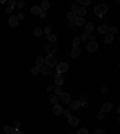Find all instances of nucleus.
I'll use <instances>...</instances> for the list:
<instances>
[{"label":"nucleus","mask_w":120,"mask_h":134,"mask_svg":"<svg viewBox=\"0 0 120 134\" xmlns=\"http://www.w3.org/2000/svg\"><path fill=\"white\" fill-rule=\"evenodd\" d=\"M40 72L42 73V74H43V76H51V73H52V68L51 67H48L47 65H43L41 67V68H40Z\"/></svg>","instance_id":"f8f14e48"},{"label":"nucleus","mask_w":120,"mask_h":134,"mask_svg":"<svg viewBox=\"0 0 120 134\" xmlns=\"http://www.w3.org/2000/svg\"><path fill=\"white\" fill-rule=\"evenodd\" d=\"M113 40H114L113 35H112V34H107L106 36H105V40H103V41H105L106 44H110V43L113 42Z\"/></svg>","instance_id":"b1692460"},{"label":"nucleus","mask_w":120,"mask_h":134,"mask_svg":"<svg viewBox=\"0 0 120 134\" xmlns=\"http://www.w3.org/2000/svg\"><path fill=\"white\" fill-rule=\"evenodd\" d=\"M25 4H27V3H25L24 0H19V1H18V3H17V5H16V6H17L18 8L21 10V8H23V7L25 6Z\"/></svg>","instance_id":"c85d7f7f"},{"label":"nucleus","mask_w":120,"mask_h":134,"mask_svg":"<svg viewBox=\"0 0 120 134\" xmlns=\"http://www.w3.org/2000/svg\"><path fill=\"white\" fill-rule=\"evenodd\" d=\"M16 5H17V3H16V0H9V6L14 7Z\"/></svg>","instance_id":"a19ab883"},{"label":"nucleus","mask_w":120,"mask_h":134,"mask_svg":"<svg viewBox=\"0 0 120 134\" xmlns=\"http://www.w3.org/2000/svg\"><path fill=\"white\" fill-rule=\"evenodd\" d=\"M54 78H55V85L60 86V87H61V85L64 84V77H62V74H60V73H57Z\"/></svg>","instance_id":"6e6552de"},{"label":"nucleus","mask_w":120,"mask_h":134,"mask_svg":"<svg viewBox=\"0 0 120 134\" xmlns=\"http://www.w3.org/2000/svg\"><path fill=\"white\" fill-rule=\"evenodd\" d=\"M115 4H117V5H119V4H120V0H117V1H115Z\"/></svg>","instance_id":"6e6d98bb"},{"label":"nucleus","mask_w":120,"mask_h":134,"mask_svg":"<svg viewBox=\"0 0 120 134\" xmlns=\"http://www.w3.org/2000/svg\"><path fill=\"white\" fill-rule=\"evenodd\" d=\"M70 134H73V133H70Z\"/></svg>","instance_id":"bf43d9fd"},{"label":"nucleus","mask_w":120,"mask_h":134,"mask_svg":"<svg viewBox=\"0 0 120 134\" xmlns=\"http://www.w3.org/2000/svg\"><path fill=\"white\" fill-rule=\"evenodd\" d=\"M79 43H81V37H75L72 40V44L73 47H79Z\"/></svg>","instance_id":"bb28decb"},{"label":"nucleus","mask_w":120,"mask_h":134,"mask_svg":"<svg viewBox=\"0 0 120 134\" xmlns=\"http://www.w3.org/2000/svg\"><path fill=\"white\" fill-rule=\"evenodd\" d=\"M71 8H72L71 11H73V12H77V10H78V8H79V6H78V5H77V4H72Z\"/></svg>","instance_id":"c9c22d12"},{"label":"nucleus","mask_w":120,"mask_h":134,"mask_svg":"<svg viewBox=\"0 0 120 134\" xmlns=\"http://www.w3.org/2000/svg\"><path fill=\"white\" fill-rule=\"evenodd\" d=\"M75 24L78 25V26H85L86 22L83 17H78V16H77V17L75 18Z\"/></svg>","instance_id":"ddd939ff"},{"label":"nucleus","mask_w":120,"mask_h":134,"mask_svg":"<svg viewBox=\"0 0 120 134\" xmlns=\"http://www.w3.org/2000/svg\"><path fill=\"white\" fill-rule=\"evenodd\" d=\"M79 107H82V104H81V101L79 100L71 101V102H70V109L77 110V109H79Z\"/></svg>","instance_id":"1a4fd4ad"},{"label":"nucleus","mask_w":120,"mask_h":134,"mask_svg":"<svg viewBox=\"0 0 120 134\" xmlns=\"http://www.w3.org/2000/svg\"><path fill=\"white\" fill-rule=\"evenodd\" d=\"M12 11H13V7L12 6H7L6 8H5V12H6V13H11Z\"/></svg>","instance_id":"37998d69"},{"label":"nucleus","mask_w":120,"mask_h":134,"mask_svg":"<svg viewBox=\"0 0 120 134\" xmlns=\"http://www.w3.org/2000/svg\"><path fill=\"white\" fill-rule=\"evenodd\" d=\"M67 71H69V65L66 62H60V64L57 65V72L60 73V74L67 72Z\"/></svg>","instance_id":"7ed1b4c3"},{"label":"nucleus","mask_w":120,"mask_h":134,"mask_svg":"<svg viewBox=\"0 0 120 134\" xmlns=\"http://www.w3.org/2000/svg\"><path fill=\"white\" fill-rule=\"evenodd\" d=\"M4 131H5V133H6V134H14L16 129H14L13 126H11V124H6V126L4 127Z\"/></svg>","instance_id":"a211bd4d"},{"label":"nucleus","mask_w":120,"mask_h":134,"mask_svg":"<svg viewBox=\"0 0 120 134\" xmlns=\"http://www.w3.org/2000/svg\"><path fill=\"white\" fill-rule=\"evenodd\" d=\"M30 12H31V14H34V16H36V14H40L42 12V8H41V6H33L31 7V10H30Z\"/></svg>","instance_id":"6ab92c4d"},{"label":"nucleus","mask_w":120,"mask_h":134,"mask_svg":"<svg viewBox=\"0 0 120 134\" xmlns=\"http://www.w3.org/2000/svg\"><path fill=\"white\" fill-rule=\"evenodd\" d=\"M117 121H118V123H120V116L118 117V120H117Z\"/></svg>","instance_id":"4d7b16f0"},{"label":"nucleus","mask_w":120,"mask_h":134,"mask_svg":"<svg viewBox=\"0 0 120 134\" xmlns=\"http://www.w3.org/2000/svg\"><path fill=\"white\" fill-rule=\"evenodd\" d=\"M62 111H64V109L60 104H54V107H53V114L54 115H61Z\"/></svg>","instance_id":"2eb2a0df"},{"label":"nucleus","mask_w":120,"mask_h":134,"mask_svg":"<svg viewBox=\"0 0 120 134\" xmlns=\"http://www.w3.org/2000/svg\"><path fill=\"white\" fill-rule=\"evenodd\" d=\"M94 12H95V14L99 18L103 17V16H106L107 12H108V7H107V5H105V4H99V5H96L95 8H94Z\"/></svg>","instance_id":"f257e3e1"},{"label":"nucleus","mask_w":120,"mask_h":134,"mask_svg":"<svg viewBox=\"0 0 120 134\" xmlns=\"http://www.w3.org/2000/svg\"><path fill=\"white\" fill-rule=\"evenodd\" d=\"M119 42H120V40H119Z\"/></svg>","instance_id":"052dcab7"},{"label":"nucleus","mask_w":120,"mask_h":134,"mask_svg":"<svg viewBox=\"0 0 120 134\" xmlns=\"http://www.w3.org/2000/svg\"><path fill=\"white\" fill-rule=\"evenodd\" d=\"M86 12H88V11H86L85 7H79L76 13H77V16H78V17H84V16L86 14Z\"/></svg>","instance_id":"412c9836"},{"label":"nucleus","mask_w":120,"mask_h":134,"mask_svg":"<svg viewBox=\"0 0 120 134\" xmlns=\"http://www.w3.org/2000/svg\"><path fill=\"white\" fill-rule=\"evenodd\" d=\"M75 25H76V24H75V21H69V26L71 28V29L75 26Z\"/></svg>","instance_id":"8fccbe9b"},{"label":"nucleus","mask_w":120,"mask_h":134,"mask_svg":"<svg viewBox=\"0 0 120 134\" xmlns=\"http://www.w3.org/2000/svg\"><path fill=\"white\" fill-rule=\"evenodd\" d=\"M97 30H99V34H106V35L109 34V28L107 26L106 24H100Z\"/></svg>","instance_id":"9d476101"},{"label":"nucleus","mask_w":120,"mask_h":134,"mask_svg":"<svg viewBox=\"0 0 120 134\" xmlns=\"http://www.w3.org/2000/svg\"><path fill=\"white\" fill-rule=\"evenodd\" d=\"M40 17H41V19H45L46 18V11H42L41 13H40Z\"/></svg>","instance_id":"09e8293b"},{"label":"nucleus","mask_w":120,"mask_h":134,"mask_svg":"<svg viewBox=\"0 0 120 134\" xmlns=\"http://www.w3.org/2000/svg\"><path fill=\"white\" fill-rule=\"evenodd\" d=\"M94 133H95V134H103V133H105V132H103V129H102V128H96Z\"/></svg>","instance_id":"79ce46f5"},{"label":"nucleus","mask_w":120,"mask_h":134,"mask_svg":"<svg viewBox=\"0 0 120 134\" xmlns=\"http://www.w3.org/2000/svg\"><path fill=\"white\" fill-rule=\"evenodd\" d=\"M69 123L71 124L72 127H76L79 124V119L77 116H70L69 117Z\"/></svg>","instance_id":"dca6fc26"},{"label":"nucleus","mask_w":120,"mask_h":134,"mask_svg":"<svg viewBox=\"0 0 120 134\" xmlns=\"http://www.w3.org/2000/svg\"><path fill=\"white\" fill-rule=\"evenodd\" d=\"M18 18L17 16H11L10 18H9V25H10L11 28H17L18 25Z\"/></svg>","instance_id":"39448f33"},{"label":"nucleus","mask_w":120,"mask_h":134,"mask_svg":"<svg viewBox=\"0 0 120 134\" xmlns=\"http://www.w3.org/2000/svg\"><path fill=\"white\" fill-rule=\"evenodd\" d=\"M49 7H51V3H49L48 0H43V1L41 3V8H42V11L49 10Z\"/></svg>","instance_id":"4be33fe9"},{"label":"nucleus","mask_w":120,"mask_h":134,"mask_svg":"<svg viewBox=\"0 0 120 134\" xmlns=\"http://www.w3.org/2000/svg\"><path fill=\"white\" fill-rule=\"evenodd\" d=\"M77 134H88V128L83 127V128H79V131Z\"/></svg>","instance_id":"473e14b6"},{"label":"nucleus","mask_w":120,"mask_h":134,"mask_svg":"<svg viewBox=\"0 0 120 134\" xmlns=\"http://www.w3.org/2000/svg\"><path fill=\"white\" fill-rule=\"evenodd\" d=\"M93 30H94V24L93 23H86L85 24V34L90 35V34H93Z\"/></svg>","instance_id":"aec40b11"},{"label":"nucleus","mask_w":120,"mask_h":134,"mask_svg":"<svg viewBox=\"0 0 120 134\" xmlns=\"http://www.w3.org/2000/svg\"><path fill=\"white\" fill-rule=\"evenodd\" d=\"M45 49H46V52L48 53V54H52L53 55V53L54 52H57V50H58V48H57V46H55V43H53V44H47L45 47Z\"/></svg>","instance_id":"423d86ee"},{"label":"nucleus","mask_w":120,"mask_h":134,"mask_svg":"<svg viewBox=\"0 0 120 134\" xmlns=\"http://www.w3.org/2000/svg\"><path fill=\"white\" fill-rule=\"evenodd\" d=\"M43 64H45V58H42L41 55H37L36 59H35V66H37V67L41 68L43 66Z\"/></svg>","instance_id":"4468645a"},{"label":"nucleus","mask_w":120,"mask_h":134,"mask_svg":"<svg viewBox=\"0 0 120 134\" xmlns=\"http://www.w3.org/2000/svg\"><path fill=\"white\" fill-rule=\"evenodd\" d=\"M76 17H77V13H76V12H73V11H70L69 13L66 14V18H67L69 21H75Z\"/></svg>","instance_id":"393cba45"},{"label":"nucleus","mask_w":120,"mask_h":134,"mask_svg":"<svg viewBox=\"0 0 120 134\" xmlns=\"http://www.w3.org/2000/svg\"><path fill=\"white\" fill-rule=\"evenodd\" d=\"M99 48V44L96 43V42H89V44L86 46V50L88 53H95Z\"/></svg>","instance_id":"20e7f679"},{"label":"nucleus","mask_w":120,"mask_h":134,"mask_svg":"<svg viewBox=\"0 0 120 134\" xmlns=\"http://www.w3.org/2000/svg\"><path fill=\"white\" fill-rule=\"evenodd\" d=\"M117 113H118V114H120V107H118V109H117Z\"/></svg>","instance_id":"5fc2aeb1"},{"label":"nucleus","mask_w":120,"mask_h":134,"mask_svg":"<svg viewBox=\"0 0 120 134\" xmlns=\"http://www.w3.org/2000/svg\"><path fill=\"white\" fill-rule=\"evenodd\" d=\"M47 38H48V41H49V43H55L57 42V36L53 34L47 35Z\"/></svg>","instance_id":"a878e982"},{"label":"nucleus","mask_w":120,"mask_h":134,"mask_svg":"<svg viewBox=\"0 0 120 134\" xmlns=\"http://www.w3.org/2000/svg\"><path fill=\"white\" fill-rule=\"evenodd\" d=\"M43 32H46L47 35H49V34H51V28H49V26H46L45 29H43Z\"/></svg>","instance_id":"a18cd8bd"},{"label":"nucleus","mask_w":120,"mask_h":134,"mask_svg":"<svg viewBox=\"0 0 120 134\" xmlns=\"http://www.w3.org/2000/svg\"><path fill=\"white\" fill-rule=\"evenodd\" d=\"M54 90H55V93H57V96H61V95H62V90H61V87H60V86H57Z\"/></svg>","instance_id":"7c9ffc66"},{"label":"nucleus","mask_w":120,"mask_h":134,"mask_svg":"<svg viewBox=\"0 0 120 134\" xmlns=\"http://www.w3.org/2000/svg\"><path fill=\"white\" fill-rule=\"evenodd\" d=\"M49 101H51L52 104H58V97H57V96H51Z\"/></svg>","instance_id":"c756f323"},{"label":"nucleus","mask_w":120,"mask_h":134,"mask_svg":"<svg viewBox=\"0 0 120 134\" xmlns=\"http://www.w3.org/2000/svg\"><path fill=\"white\" fill-rule=\"evenodd\" d=\"M81 104H82V107L83 108H88L89 107V103H88V101H82V102H81Z\"/></svg>","instance_id":"58836bf2"},{"label":"nucleus","mask_w":120,"mask_h":134,"mask_svg":"<svg viewBox=\"0 0 120 134\" xmlns=\"http://www.w3.org/2000/svg\"><path fill=\"white\" fill-rule=\"evenodd\" d=\"M109 110H112V103H109V102H106V103H103L101 105V111L102 113H108Z\"/></svg>","instance_id":"f3484780"},{"label":"nucleus","mask_w":120,"mask_h":134,"mask_svg":"<svg viewBox=\"0 0 120 134\" xmlns=\"http://www.w3.org/2000/svg\"><path fill=\"white\" fill-rule=\"evenodd\" d=\"M79 3L84 5V6H86V5H90V0H79Z\"/></svg>","instance_id":"e433bc0d"},{"label":"nucleus","mask_w":120,"mask_h":134,"mask_svg":"<svg viewBox=\"0 0 120 134\" xmlns=\"http://www.w3.org/2000/svg\"><path fill=\"white\" fill-rule=\"evenodd\" d=\"M38 73H40V67L35 66V67H33V68H31V74H34V76H37Z\"/></svg>","instance_id":"cd10ccee"},{"label":"nucleus","mask_w":120,"mask_h":134,"mask_svg":"<svg viewBox=\"0 0 120 134\" xmlns=\"http://www.w3.org/2000/svg\"><path fill=\"white\" fill-rule=\"evenodd\" d=\"M23 17H24V16H23V13H19V14H18V16H17L18 21H19V19H23Z\"/></svg>","instance_id":"603ef678"},{"label":"nucleus","mask_w":120,"mask_h":134,"mask_svg":"<svg viewBox=\"0 0 120 134\" xmlns=\"http://www.w3.org/2000/svg\"><path fill=\"white\" fill-rule=\"evenodd\" d=\"M100 21L102 22V23H106V22H108V17L107 16H103V17L100 18Z\"/></svg>","instance_id":"c03bdc74"},{"label":"nucleus","mask_w":120,"mask_h":134,"mask_svg":"<svg viewBox=\"0 0 120 134\" xmlns=\"http://www.w3.org/2000/svg\"><path fill=\"white\" fill-rule=\"evenodd\" d=\"M107 90H108V87H107V86H106V85H103V86H102V87H101V92H102V93H103V95H105V93H106V92H107Z\"/></svg>","instance_id":"49530a36"},{"label":"nucleus","mask_w":120,"mask_h":134,"mask_svg":"<svg viewBox=\"0 0 120 134\" xmlns=\"http://www.w3.org/2000/svg\"><path fill=\"white\" fill-rule=\"evenodd\" d=\"M70 55H71V58H72V59L78 58L79 55H81V48H79V47H73V49L71 50Z\"/></svg>","instance_id":"9b49d317"},{"label":"nucleus","mask_w":120,"mask_h":134,"mask_svg":"<svg viewBox=\"0 0 120 134\" xmlns=\"http://www.w3.org/2000/svg\"><path fill=\"white\" fill-rule=\"evenodd\" d=\"M52 90H54V86H53V85H48L47 86V91H52Z\"/></svg>","instance_id":"3c124183"},{"label":"nucleus","mask_w":120,"mask_h":134,"mask_svg":"<svg viewBox=\"0 0 120 134\" xmlns=\"http://www.w3.org/2000/svg\"><path fill=\"white\" fill-rule=\"evenodd\" d=\"M119 68H120V64H119Z\"/></svg>","instance_id":"13d9d810"},{"label":"nucleus","mask_w":120,"mask_h":134,"mask_svg":"<svg viewBox=\"0 0 120 134\" xmlns=\"http://www.w3.org/2000/svg\"><path fill=\"white\" fill-rule=\"evenodd\" d=\"M89 40H90V42H95V35H94V34H90V35H89Z\"/></svg>","instance_id":"de8ad7c7"},{"label":"nucleus","mask_w":120,"mask_h":134,"mask_svg":"<svg viewBox=\"0 0 120 134\" xmlns=\"http://www.w3.org/2000/svg\"><path fill=\"white\" fill-rule=\"evenodd\" d=\"M115 32H118V28H115V26H112V28H109V34H115Z\"/></svg>","instance_id":"f704fd0d"},{"label":"nucleus","mask_w":120,"mask_h":134,"mask_svg":"<svg viewBox=\"0 0 120 134\" xmlns=\"http://www.w3.org/2000/svg\"><path fill=\"white\" fill-rule=\"evenodd\" d=\"M12 126L14 127L16 131H19V128H21V122H19V121H14V123L12 124Z\"/></svg>","instance_id":"2f4dec72"},{"label":"nucleus","mask_w":120,"mask_h":134,"mask_svg":"<svg viewBox=\"0 0 120 134\" xmlns=\"http://www.w3.org/2000/svg\"><path fill=\"white\" fill-rule=\"evenodd\" d=\"M45 62L47 64L48 67H55V66L58 65V61H57V58H54V55L52 54H48L47 56L45 58Z\"/></svg>","instance_id":"f03ea898"},{"label":"nucleus","mask_w":120,"mask_h":134,"mask_svg":"<svg viewBox=\"0 0 120 134\" xmlns=\"http://www.w3.org/2000/svg\"><path fill=\"white\" fill-rule=\"evenodd\" d=\"M14 134H24V133L22 131H16V132H14Z\"/></svg>","instance_id":"864d4df0"},{"label":"nucleus","mask_w":120,"mask_h":134,"mask_svg":"<svg viewBox=\"0 0 120 134\" xmlns=\"http://www.w3.org/2000/svg\"><path fill=\"white\" fill-rule=\"evenodd\" d=\"M88 38H89V35L85 34V32H83L82 36H81V41H86Z\"/></svg>","instance_id":"72a5a7b5"},{"label":"nucleus","mask_w":120,"mask_h":134,"mask_svg":"<svg viewBox=\"0 0 120 134\" xmlns=\"http://www.w3.org/2000/svg\"><path fill=\"white\" fill-rule=\"evenodd\" d=\"M97 119H99V120H103V119H105V113L100 111V113L97 114Z\"/></svg>","instance_id":"4c0bfd02"},{"label":"nucleus","mask_w":120,"mask_h":134,"mask_svg":"<svg viewBox=\"0 0 120 134\" xmlns=\"http://www.w3.org/2000/svg\"><path fill=\"white\" fill-rule=\"evenodd\" d=\"M42 32H43V30H42L41 28H35L34 30H33V35H34L35 37H41Z\"/></svg>","instance_id":"5701e85b"},{"label":"nucleus","mask_w":120,"mask_h":134,"mask_svg":"<svg viewBox=\"0 0 120 134\" xmlns=\"http://www.w3.org/2000/svg\"><path fill=\"white\" fill-rule=\"evenodd\" d=\"M62 114H64V115H65V116L67 117V119H69V117L71 116V114H70V110H69V109H65L64 111H62Z\"/></svg>","instance_id":"ea45409f"},{"label":"nucleus","mask_w":120,"mask_h":134,"mask_svg":"<svg viewBox=\"0 0 120 134\" xmlns=\"http://www.w3.org/2000/svg\"><path fill=\"white\" fill-rule=\"evenodd\" d=\"M60 98H61L62 103H65V104H70V102H71V95L69 92H62Z\"/></svg>","instance_id":"0eeeda50"}]
</instances>
